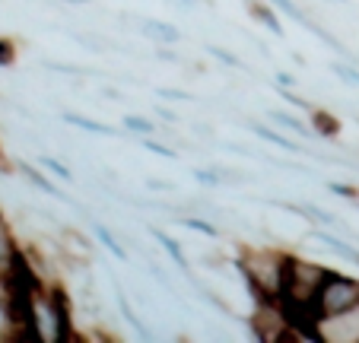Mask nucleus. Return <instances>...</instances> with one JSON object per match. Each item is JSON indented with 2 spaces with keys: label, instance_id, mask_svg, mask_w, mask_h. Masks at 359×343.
I'll list each match as a JSON object with an SVG mask.
<instances>
[{
  "label": "nucleus",
  "instance_id": "nucleus-7",
  "mask_svg": "<svg viewBox=\"0 0 359 343\" xmlns=\"http://www.w3.org/2000/svg\"><path fill=\"white\" fill-rule=\"evenodd\" d=\"M147 232H149V238H153V242H156L159 248H163L165 255H169V261L175 264V267L182 270V274H188V276H191V261L184 257V248L178 245V238H172L169 232H165V229H159V226H149Z\"/></svg>",
  "mask_w": 359,
  "mask_h": 343
},
{
  "label": "nucleus",
  "instance_id": "nucleus-2",
  "mask_svg": "<svg viewBox=\"0 0 359 343\" xmlns=\"http://www.w3.org/2000/svg\"><path fill=\"white\" fill-rule=\"evenodd\" d=\"M32 318L39 343H70L74 340V305L61 283H45L32 299Z\"/></svg>",
  "mask_w": 359,
  "mask_h": 343
},
{
  "label": "nucleus",
  "instance_id": "nucleus-37",
  "mask_svg": "<svg viewBox=\"0 0 359 343\" xmlns=\"http://www.w3.org/2000/svg\"><path fill=\"white\" fill-rule=\"evenodd\" d=\"M353 210H359V197H356V201H353Z\"/></svg>",
  "mask_w": 359,
  "mask_h": 343
},
{
  "label": "nucleus",
  "instance_id": "nucleus-16",
  "mask_svg": "<svg viewBox=\"0 0 359 343\" xmlns=\"http://www.w3.org/2000/svg\"><path fill=\"white\" fill-rule=\"evenodd\" d=\"M93 232H95V238H99V242L105 245V248H109L111 255L118 257V261H128V257H130V255H128V248H124V245L118 242V236H115V232H111L109 226H105V222L93 220Z\"/></svg>",
  "mask_w": 359,
  "mask_h": 343
},
{
  "label": "nucleus",
  "instance_id": "nucleus-9",
  "mask_svg": "<svg viewBox=\"0 0 359 343\" xmlns=\"http://www.w3.org/2000/svg\"><path fill=\"white\" fill-rule=\"evenodd\" d=\"M248 130L255 137H261L264 143H271V147H280V149H286V153H305V147L302 143H296V140H290L286 134H280V130H273V128H267L264 121H248Z\"/></svg>",
  "mask_w": 359,
  "mask_h": 343
},
{
  "label": "nucleus",
  "instance_id": "nucleus-5",
  "mask_svg": "<svg viewBox=\"0 0 359 343\" xmlns=\"http://www.w3.org/2000/svg\"><path fill=\"white\" fill-rule=\"evenodd\" d=\"M20 255H22V248H20V242H16L13 229H10L7 216L0 213V280L10 276V270H13V264L20 261Z\"/></svg>",
  "mask_w": 359,
  "mask_h": 343
},
{
  "label": "nucleus",
  "instance_id": "nucleus-25",
  "mask_svg": "<svg viewBox=\"0 0 359 343\" xmlns=\"http://www.w3.org/2000/svg\"><path fill=\"white\" fill-rule=\"evenodd\" d=\"M271 4H273V7L280 10V13H286V16H290L292 22H299V26H302V22H305V16H309V13H305V10H302V7H296L292 0H271Z\"/></svg>",
  "mask_w": 359,
  "mask_h": 343
},
{
  "label": "nucleus",
  "instance_id": "nucleus-35",
  "mask_svg": "<svg viewBox=\"0 0 359 343\" xmlns=\"http://www.w3.org/2000/svg\"><path fill=\"white\" fill-rule=\"evenodd\" d=\"M67 4H74V7H86L89 0H67Z\"/></svg>",
  "mask_w": 359,
  "mask_h": 343
},
{
  "label": "nucleus",
  "instance_id": "nucleus-29",
  "mask_svg": "<svg viewBox=\"0 0 359 343\" xmlns=\"http://www.w3.org/2000/svg\"><path fill=\"white\" fill-rule=\"evenodd\" d=\"M156 95L159 99H169V102H194V93H188V89H172V86H159Z\"/></svg>",
  "mask_w": 359,
  "mask_h": 343
},
{
  "label": "nucleus",
  "instance_id": "nucleus-1",
  "mask_svg": "<svg viewBox=\"0 0 359 343\" xmlns=\"http://www.w3.org/2000/svg\"><path fill=\"white\" fill-rule=\"evenodd\" d=\"M286 251H267V248H245L238 255V270L248 283L251 296L258 302H280L286 283Z\"/></svg>",
  "mask_w": 359,
  "mask_h": 343
},
{
  "label": "nucleus",
  "instance_id": "nucleus-11",
  "mask_svg": "<svg viewBox=\"0 0 359 343\" xmlns=\"http://www.w3.org/2000/svg\"><path fill=\"white\" fill-rule=\"evenodd\" d=\"M16 168H20V175H22V178H26V182H29V184H32V188L45 191V194H48V197H55V201H64V203H74V201H70V197H67V194H64V191H61V188H57V184H51V182H48V178H45V175H41V172H39V168H35V166H32V162H20V166H16Z\"/></svg>",
  "mask_w": 359,
  "mask_h": 343
},
{
  "label": "nucleus",
  "instance_id": "nucleus-13",
  "mask_svg": "<svg viewBox=\"0 0 359 343\" xmlns=\"http://www.w3.org/2000/svg\"><path fill=\"white\" fill-rule=\"evenodd\" d=\"M64 124H70V128L76 130H86V134H102V137H121V130L109 128L105 121H95V118H86V114H76V112H64L61 114Z\"/></svg>",
  "mask_w": 359,
  "mask_h": 343
},
{
  "label": "nucleus",
  "instance_id": "nucleus-27",
  "mask_svg": "<svg viewBox=\"0 0 359 343\" xmlns=\"http://www.w3.org/2000/svg\"><path fill=\"white\" fill-rule=\"evenodd\" d=\"M143 188H147L149 194H175L178 184H172L169 178H147V182H143Z\"/></svg>",
  "mask_w": 359,
  "mask_h": 343
},
{
  "label": "nucleus",
  "instance_id": "nucleus-12",
  "mask_svg": "<svg viewBox=\"0 0 359 343\" xmlns=\"http://www.w3.org/2000/svg\"><path fill=\"white\" fill-rule=\"evenodd\" d=\"M140 32L147 35V39L159 41V45H178V41H182V32H178V26H172V22H163V20H140Z\"/></svg>",
  "mask_w": 359,
  "mask_h": 343
},
{
  "label": "nucleus",
  "instance_id": "nucleus-19",
  "mask_svg": "<svg viewBox=\"0 0 359 343\" xmlns=\"http://www.w3.org/2000/svg\"><path fill=\"white\" fill-rule=\"evenodd\" d=\"M115 296H118V305H121V318H124V321H128L130 328L137 330V334L149 337V328H147V324L140 321V318H137V311L130 309V302H128V299H124V290H121V286H115Z\"/></svg>",
  "mask_w": 359,
  "mask_h": 343
},
{
  "label": "nucleus",
  "instance_id": "nucleus-4",
  "mask_svg": "<svg viewBox=\"0 0 359 343\" xmlns=\"http://www.w3.org/2000/svg\"><path fill=\"white\" fill-rule=\"evenodd\" d=\"M57 242H61L64 255H67V261H93L95 255V245L93 238L83 232V229H74V226H61V232H57Z\"/></svg>",
  "mask_w": 359,
  "mask_h": 343
},
{
  "label": "nucleus",
  "instance_id": "nucleus-26",
  "mask_svg": "<svg viewBox=\"0 0 359 343\" xmlns=\"http://www.w3.org/2000/svg\"><path fill=\"white\" fill-rule=\"evenodd\" d=\"M16 64V41L0 35V67H13Z\"/></svg>",
  "mask_w": 359,
  "mask_h": 343
},
{
  "label": "nucleus",
  "instance_id": "nucleus-17",
  "mask_svg": "<svg viewBox=\"0 0 359 343\" xmlns=\"http://www.w3.org/2000/svg\"><path fill=\"white\" fill-rule=\"evenodd\" d=\"M309 118H312V130L318 137H337V130H340V121L337 118H334V114H327L325 108H312V112H309Z\"/></svg>",
  "mask_w": 359,
  "mask_h": 343
},
{
  "label": "nucleus",
  "instance_id": "nucleus-24",
  "mask_svg": "<svg viewBox=\"0 0 359 343\" xmlns=\"http://www.w3.org/2000/svg\"><path fill=\"white\" fill-rule=\"evenodd\" d=\"M191 178H194L197 184H203V188H219V184H223V178H219L217 168H203V166L191 168Z\"/></svg>",
  "mask_w": 359,
  "mask_h": 343
},
{
  "label": "nucleus",
  "instance_id": "nucleus-20",
  "mask_svg": "<svg viewBox=\"0 0 359 343\" xmlns=\"http://www.w3.org/2000/svg\"><path fill=\"white\" fill-rule=\"evenodd\" d=\"M175 220H178V226L194 229V232H201V236H207V238H217L219 236V229L213 226L210 220H203V216H178L175 213Z\"/></svg>",
  "mask_w": 359,
  "mask_h": 343
},
{
  "label": "nucleus",
  "instance_id": "nucleus-6",
  "mask_svg": "<svg viewBox=\"0 0 359 343\" xmlns=\"http://www.w3.org/2000/svg\"><path fill=\"white\" fill-rule=\"evenodd\" d=\"M283 210H290L292 216H299V220H305L309 226H325V229H331V226H340V229H346L344 222L337 220L334 213H327V210H321L318 203H290V201H283L280 203ZM350 232V229H346Z\"/></svg>",
  "mask_w": 359,
  "mask_h": 343
},
{
  "label": "nucleus",
  "instance_id": "nucleus-36",
  "mask_svg": "<svg viewBox=\"0 0 359 343\" xmlns=\"http://www.w3.org/2000/svg\"><path fill=\"white\" fill-rule=\"evenodd\" d=\"M182 7H194V0H182Z\"/></svg>",
  "mask_w": 359,
  "mask_h": 343
},
{
  "label": "nucleus",
  "instance_id": "nucleus-8",
  "mask_svg": "<svg viewBox=\"0 0 359 343\" xmlns=\"http://www.w3.org/2000/svg\"><path fill=\"white\" fill-rule=\"evenodd\" d=\"M245 10H248L251 20L261 22L267 32H273V35H280V39H283V22H280L277 7H273V4H264V0H245Z\"/></svg>",
  "mask_w": 359,
  "mask_h": 343
},
{
  "label": "nucleus",
  "instance_id": "nucleus-32",
  "mask_svg": "<svg viewBox=\"0 0 359 343\" xmlns=\"http://www.w3.org/2000/svg\"><path fill=\"white\" fill-rule=\"evenodd\" d=\"M156 58H159V61H165V64H182V58L172 51V45H159L156 48Z\"/></svg>",
  "mask_w": 359,
  "mask_h": 343
},
{
  "label": "nucleus",
  "instance_id": "nucleus-22",
  "mask_svg": "<svg viewBox=\"0 0 359 343\" xmlns=\"http://www.w3.org/2000/svg\"><path fill=\"white\" fill-rule=\"evenodd\" d=\"M39 166L45 168V172H51V175H57L61 182H74V168L70 166H64L61 159H55V156H39Z\"/></svg>",
  "mask_w": 359,
  "mask_h": 343
},
{
  "label": "nucleus",
  "instance_id": "nucleus-33",
  "mask_svg": "<svg viewBox=\"0 0 359 343\" xmlns=\"http://www.w3.org/2000/svg\"><path fill=\"white\" fill-rule=\"evenodd\" d=\"M156 114L163 118L165 124H178V112H172V108H163V105H159V108H156Z\"/></svg>",
  "mask_w": 359,
  "mask_h": 343
},
{
  "label": "nucleus",
  "instance_id": "nucleus-15",
  "mask_svg": "<svg viewBox=\"0 0 359 343\" xmlns=\"http://www.w3.org/2000/svg\"><path fill=\"white\" fill-rule=\"evenodd\" d=\"M121 128L128 130V134H134V137H156V134H163V128H159L153 118H143V114H124Z\"/></svg>",
  "mask_w": 359,
  "mask_h": 343
},
{
  "label": "nucleus",
  "instance_id": "nucleus-14",
  "mask_svg": "<svg viewBox=\"0 0 359 343\" xmlns=\"http://www.w3.org/2000/svg\"><path fill=\"white\" fill-rule=\"evenodd\" d=\"M267 118H271V121L277 124V128L290 130V134H296V137H312V134H315L312 124H305L302 118H296V114H290V112H280V108L267 112Z\"/></svg>",
  "mask_w": 359,
  "mask_h": 343
},
{
  "label": "nucleus",
  "instance_id": "nucleus-3",
  "mask_svg": "<svg viewBox=\"0 0 359 343\" xmlns=\"http://www.w3.org/2000/svg\"><path fill=\"white\" fill-rule=\"evenodd\" d=\"M315 309H318L321 321L350 315V311H359V280L356 276L340 274V270H327Z\"/></svg>",
  "mask_w": 359,
  "mask_h": 343
},
{
  "label": "nucleus",
  "instance_id": "nucleus-31",
  "mask_svg": "<svg viewBox=\"0 0 359 343\" xmlns=\"http://www.w3.org/2000/svg\"><path fill=\"white\" fill-rule=\"evenodd\" d=\"M299 80L292 74H286V70H280L277 76H273V89H296Z\"/></svg>",
  "mask_w": 359,
  "mask_h": 343
},
{
  "label": "nucleus",
  "instance_id": "nucleus-30",
  "mask_svg": "<svg viewBox=\"0 0 359 343\" xmlns=\"http://www.w3.org/2000/svg\"><path fill=\"white\" fill-rule=\"evenodd\" d=\"M48 70H57V74H67V76H80L83 70L76 67V64H57V61H41Z\"/></svg>",
  "mask_w": 359,
  "mask_h": 343
},
{
  "label": "nucleus",
  "instance_id": "nucleus-18",
  "mask_svg": "<svg viewBox=\"0 0 359 343\" xmlns=\"http://www.w3.org/2000/svg\"><path fill=\"white\" fill-rule=\"evenodd\" d=\"M327 70H331L337 80H344L346 86H359V64L356 61H331Z\"/></svg>",
  "mask_w": 359,
  "mask_h": 343
},
{
  "label": "nucleus",
  "instance_id": "nucleus-34",
  "mask_svg": "<svg viewBox=\"0 0 359 343\" xmlns=\"http://www.w3.org/2000/svg\"><path fill=\"white\" fill-rule=\"evenodd\" d=\"M194 134H201V137H213V128H210V124H201V121H197V124H194Z\"/></svg>",
  "mask_w": 359,
  "mask_h": 343
},
{
  "label": "nucleus",
  "instance_id": "nucleus-28",
  "mask_svg": "<svg viewBox=\"0 0 359 343\" xmlns=\"http://www.w3.org/2000/svg\"><path fill=\"white\" fill-rule=\"evenodd\" d=\"M327 191H331V194H337V197H346V201H356L359 197V184H344V182H327L325 184Z\"/></svg>",
  "mask_w": 359,
  "mask_h": 343
},
{
  "label": "nucleus",
  "instance_id": "nucleus-21",
  "mask_svg": "<svg viewBox=\"0 0 359 343\" xmlns=\"http://www.w3.org/2000/svg\"><path fill=\"white\" fill-rule=\"evenodd\" d=\"M207 54H213V61H219L223 67H232V70H245V61L238 54H232L229 48L223 45H207Z\"/></svg>",
  "mask_w": 359,
  "mask_h": 343
},
{
  "label": "nucleus",
  "instance_id": "nucleus-10",
  "mask_svg": "<svg viewBox=\"0 0 359 343\" xmlns=\"http://www.w3.org/2000/svg\"><path fill=\"white\" fill-rule=\"evenodd\" d=\"M309 238H315L318 245H325V248H331L334 255H340L344 261H356V255H359V248H353L350 242H344V238H337V236H331V232H325V226H312L309 229Z\"/></svg>",
  "mask_w": 359,
  "mask_h": 343
},
{
  "label": "nucleus",
  "instance_id": "nucleus-23",
  "mask_svg": "<svg viewBox=\"0 0 359 343\" xmlns=\"http://www.w3.org/2000/svg\"><path fill=\"white\" fill-rule=\"evenodd\" d=\"M140 143H143V149H147V153H153V156H163V159H178V149L172 147V143H163V140H156V137H140Z\"/></svg>",
  "mask_w": 359,
  "mask_h": 343
}]
</instances>
